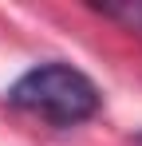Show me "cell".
Listing matches in <instances>:
<instances>
[{
    "label": "cell",
    "mask_w": 142,
    "mask_h": 146,
    "mask_svg": "<svg viewBox=\"0 0 142 146\" xmlns=\"http://www.w3.org/2000/svg\"><path fill=\"white\" fill-rule=\"evenodd\" d=\"M8 103L16 111H28L36 119L51 122V126H79L99 115L103 95L91 75H83L71 63L51 59V63H40L16 79L8 87Z\"/></svg>",
    "instance_id": "1"
},
{
    "label": "cell",
    "mask_w": 142,
    "mask_h": 146,
    "mask_svg": "<svg viewBox=\"0 0 142 146\" xmlns=\"http://www.w3.org/2000/svg\"><path fill=\"white\" fill-rule=\"evenodd\" d=\"M99 12L111 16V20H118V24H126V28H138L142 32V0L138 4H103Z\"/></svg>",
    "instance_id": "2"
}]
</instances>
